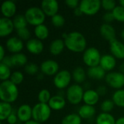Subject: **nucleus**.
<instances>
[{"instance_id":"1","label":"nucleus","mask_w":124,"mask_h":124,"mask_svg":"<svg viewBox=\"0 0 124 124\" xmlns=\"http://www.w3.org/2000/svg\"><path fill=\"white\" fill-rule=\"evenodd\" d=\"M65 45L70 51L74 52H81L85 50L86 41L84 35L79 32L73 31L68 34L63 33Z\"/></svg>"},{"instance_id":"2","label":"nucleus","mask_w":124,"mask_h":124,"mask_svg":"<svg viewBox=\"0 0 124 124\" xmlns=\"http://www.w3.org/2000/svg\"><path fill=\"white\" fill-rule=\"evenodd\" d=\"M18 97V89L15 84L10 80H7L0 84V98L1 102L11 103L15 102Z\"/></svg>"},{"instance_id":"3","label":"nucleus","mask_w":124,"mask_h":124,"mask_svg":"<svg viewBox=\"0 0 124 124\" xmlns=\"http://www.w3.org/2000/svg\"><path fill=\"white\" fill-rule=\"evenodd\" d=\"M51 115V108L47 104L38 103L32 109V118L40 124L46 121Z\"/></svg>"},{"instance_id":"4","label":"nucleus","mask_w":124,"mask_h":124,"mask_svg":"<svg viewBox=\"0 0 124 124\" xmlns=\"http://www.w3.org/2000/svg\"><path fill=\"white\" fill-rule=\"evenodd\" d=\"M25 17L28 23L36 26L42 25L45 20V14L43 10L36 7L28 8L25 13Z\"/></svg>"},{"instance_id":"5","label":"nucleus","mask_w":124,"mask_h":124,"mask_svg":"<svg viewBox=\"0 0 124 124\" xmlns=\"http://www.w3.org/2000/svg\"><path fill=\"white\" fill-rule=\"evenodd\" d=\"M101 57L99 50L94 47H90L86 49L83 55L84 63L89 68L100 65Z\"/></svg>"},{"instance_id":"6","label":"nucleus","mask_w":124,"mask_h":124,"mask_svg":"<svg viewBox=\"0 0 124 124\" xmlns=\"http://www.w3.org/2000/svg\"><path fill=\"white\" fill-rule=\"evenodd\" d=\"M83 88L78 84H73L68 87L66 93L67 99L70 103L73 105H77L81 102L84 97Z\"/></svg>"},{"instance_id":"7","label":"nucleus","mask_w":124,"mask_h":124,"mask_svg":"<svg viewBox=\"0 0 124 124\" xmlns=\"http://www.w3.org/2000/svg\"><path fill=\"white\" fill-rule=\"evenodd\" d=\"M102 7L100 0H82L79 4V7L83 14L87 15H95Z\"/></svg>"},{"instance_id":"8","label":"nucleus","mask_w":124,"mask_h":124,"mask_svg":"<svg viewBox=\"0 0 124 124\" xmlns=\"http://www.w3.org/2000/svg\"><path fill=\"white\" fill-rule=\"evenodd\" d=\"M105 81L110 87L120 89L124 86V74L121 72H110L105 76Z\"/></svg>"},{"instance_id":"9","label":"nucleus","mask_w":124,"mask_h":124,"mask_svg":"<svg viewBox=\"0 0 124 124\" xmlns=\"http://www.w3.org/2000/svg\"><path fill=\"white\" fill-rule=\"evenodd\" d=\"M70 73L67 70H62L55 75L54 78V84L57 89H65L70 84Z\"/></svg>"},{"instance_id":"10","label":"nucleus","mask_w":124,"mask_h":124,"mask_svg":"<svg viewBox=\"0 0 124 124\" xmlns=\"http://www.w3.org/2000/svg\"><path fill=\"white\" fill-rule=\"evenodd\" d=\"M41 7L44 14L51 17L57 14L59 9V4L56 0H44Z\"/></svg>"},{"instance_id":"11","label":"nucleus","mask_w":124,"mask_h":124,"mask_svg":"<svg viewBox=\"0 0 124 124\" xmlns=\"http://www.w3.org/2000/svg\"><path fill=\"white\" fill-rule=\"evenodd\" d=\"M59 70L58 63L52 60H48L43 62L41 65V72L47 76H53L57 74Z\"/></svg>"},{"instance_id":"12","label":"nucleus","mask_w":124,"mask_h":124,"mask_svg":"<svg viewBox=\"0 0 124 124\" xmlns=\"http://www.w3.org/2000/svg\"><path fill=\"white\" fill-rule=\"evenodd\" d=\"M13 21L7 17H1L0 19V36L5 37L9 36L14 30Z\"/></svg>"},{"instance_id":"13","label":"nucleus","mask_w":124,"mask_h":124,"mask_svg":"<svg viewBox=\"0 0 124 124\" xmlns=\"http://www.w3.org/2000/svg\"><path fill=\"white\" fill-rule=\"evenodd\" d=\"M6 46L7 49L12 53L17 54L20 52L23 48V41L17 37H11L9 38L7 42Z\"/></svg>"},{"instance_id":"14","label":"nucleus","mask_w":124,"mask_h":124,"mask_svg":"<svg viewBox=\"0 0 124 124\" xmlns=\"http://www.w3.org/2000/svg\"><path fill=\"white\" fill-rule=\"evenodd\" d=\"M26 48L29 52L33 54H39L41 53L44 49V44L42 41L38 39H29L26 43Z\"/></svg>"},{"instance_id":"15","label":"nucleus","mask_w":124,"mask_h":124,"mask_svg":"<svg viewBox=\"0 0 124 124\" xmlns=\"http://www.w3.org/2000/svg\"><path fill=\"white\" fill-rule=\"evenodd\" d=\"M32 109L28 105H22L17 110V115L18 119L22 122H28L32 118Z\"/></svg>"},{"instance_id":"16","label":"nucleus","mask_w":124,"mask_h":124,"mask_svg":"<svg viewBox=\"0 0 124 124\" xmlns=\"http://www.w3.org/2000/svg\"><path fill=\"white\" fill-rule=\"evenodd\" d=\"M100 33L102 36L110 42L116 40V30L108 23H104L100 27Z\"/></svg>"},{"instance_id":"17","label":"nucleus","mask_w":124,"mask_h":124,"mask_svg":"<svg viewBox=\"0 0 124 124\" xmlns=\"http://www.w3.org/2000/svg\"><path fill=\"white\" fill-rule=\"evenodd\" d=\"M110 51L113 56L118 59L124 58V44L117 39L110 42Z\"/></svg>"},{"instance_id":"18","label":"nucleus","mask_w":124,"mask_h":124,"mask_svg":"<svg viewBox=\"0 0 124 124\" xmlns=\"http://www.w3.org/2000/svg\"><path fill=\"white\" fill-rule=\"evenodd\" d=\"M116 65V60L114 56L110 54H105L102 56L100 65L105 70L110 71L113 70Z\"/></svg>"},{"instance_id":"19","label":"nucleus","mask_w":124,"mask_h":124,"mask_svg":"<svg viewBox=\"0 0 124 124\" xmlns=\"http://www.w3.org/2000/svg\"><path fill=\"white\" fill-rule=\"evenodd\" d=\"M1 10L4 17L9 18L15 15L16 12V5L12 1H6L2 3Z\"/></svg>"},{"instance_id":"20","label":"nucleus","mask_w":124,"mask_h":124,"mask_svg":"<svg viewBox=\"0 0 124 124\" xmlns=\"http://www.w3.org/2000/svg\"><path fill=\"white\" fill-rule=\"evenodd\" d=\"M99 97H100V95L98 94L97 91H94L92 89H89L84 92L83 100L84 101L86 105L94 106V105H96L98 102Z\"/></svg>"},{"instance_id":"21","label":"nucleus","mask_w":124,"mask_h":124,"mask_svg":"<svg viewBox=\"0 0 124 124\" xmlns=\"http://www.w3.org/2000/svg\"><path fill=\"white\" fill-rule=\"evenodd\" d=\"M48 105L51 109L59 110L62 109L65 106V100L60 95H56L51 97Z\"/></svg>"},{"instance_id":"22","label":"nucleus","mask_w":124,"mask_h":124,"mask_svg":"<svg viewBox=\"0 0 124 124\" xmlns=\"http://www.w3.org/2000/svg\"><path fill=\"white\" fill-rule=\"evenodd\" d=\"M65 46L64 41L60 39H57L51 43L49 46V51L52 54L58 55L63 51Z\"/></svg>"},{"instance_id":"23","label":"nucleus","mask_w":124,"mask_h":124,"mask_svg":"<svg viewBox=\"0 0 124 124\" xmlns=\"http://www.w3.org/2000/svg\"><path fill=\"white\" fill-rule=\"evenodd\" d=\"M87 74L89 78L94 79H102L105 76V70L100 66L89 68L87 70Z\"/></svg>"},{"instance_id":"24","label":"nucleus","mask_w":124,"mask_h":124,"mask_svg":"<svg viewBox=\"0 0 124 124\" xmlns=\"http://www.w3.org/2000/svg\"><path fill=\"white\" fill-rule=\"evenodd\" d=\"M96 113V110L94 108V106L84 105L81 107L78 111V115L81 118L87 119L92 118Z\"/></svg>"},{"instance_id":"25","label":"nucleus","mask_w":124,"mask_h":124,"mask_svg":"<svg viewBox=\"0 0 124 124\" xmlns=\"http://www.w3.org/2000/svg\"><path fill=\"white\" fill-rule=\"evenodd\" d=\"M12 108L10 103L1 102H0V120L4 121L7 119L8 117L12 114Z\"/></svg>"},{"instance_id":"26","label":"nucleus","mask_w":124,"mask_h":124,"mask_svg":"<svg viewBox=\"0 0 124 124\" xmlns=\"http://www.w3.org/2000/svg\"><path fill=\"white\" fill-rule=\"evenodd\" d=\"M116 121L114 118V117L107 113H100L96 120L97 124H116Z\"/></svg>"},{"instance_id":"27","label":"nucleus","mask_w":124,"mask_h":124,"mask_svg":"<svg viewBox=\"0 0 124 124\" xmlns=\"http://www.w3.org/2000/svg\"><path fill=\"white\" fill-rule=\"evenodd\" d=\"M34 33H35L36 36L39 40H44V39H46L49 36L48 28L44 24L36 26L35 30H34Z\"/></svg>"},{"instance_id":"28","label":"nucleus","mask_w":124,"mask_h":124,"mask_svg":"<svg viewBox=\"0 0 124 124\" xmlns=\"http://www.w3.org/2000/svg\"><path fill=\"white\" fill-rule=\"evenodd\" d=\"M13 66L16 67H22L23 65H26L27 63V57L23 53H17L12 56Z\"/></svg>"},{"instance_id":"29","label":"nucleus","mask_w":124,"mask_h":124,"mask_svg":"<svg viewBox=\"0 0 124 124\" xmlns=\"http://www.w3.org/2000/svg\"><path fill=\"white\" fill-rule=\"evenodd\" d=\"M86 72L82 67H77L73 72V78L77 83H83L86 80Z\"/></svg>"},{"instance_id":"30","label":"nucleus","mask_w":124,"mask_h":124,"mask_svg":"<svg viewBox=\"0 0 124 124\" xmlns=\"http://www.w3.org/2000/svg\"><path fill=\"white\" fill-rule=\"evenodd\" d=\"M13 24L15 28L17 31L24 28H26L28 22L25 17V15H17L15 17L13 20Z\"/></svg>"},{"instance_id":"31","label":"nucleus","mask_w":124,"mask_h":124,"mask_svg":"<svg viewBox=\"0 0 124 124\" xmlns=\"http://www.w3.org/2000/svg\"><path fill=\"white\" fill-rule=\"evenodd\" d=\"M113 101L117 106L124 108V89H118L113 94Z\"/></svg>"},{"instance_id":"32","label":"nucleus","mask_w":124,"mask_h":124,"mask_svg":"<svg viewBox=\"0 0 124 124\" xmlns=\"http://www.w3.org/2000/svg\"><path fill=\"white\" fill-rule=\"evenodd\" d=\"M61 124H81V118L78 114L71 113L62 119Z\"/></svg>"},{"instance_id":"33","label":"nucleus","mask_w":124,"mask_h":124,"mask_svg":"<svg viewBox=\"0 0 124 124\" xmlns=\"http://www.w3.org/2000/svg\"><path fill=\"white\" fill-rule=\"evenodd\" d=\"M9 77H11L10 68L0 63V79L2 81H7Z\"/></svg>"},{"instance_id":"34","label":"nucleus","mask_w":124,"mask_h":124,"mask_svg":"<svg viewBox=\"0 0 124 124\" xmlns=\"http://www.w3.org/2000/svg\"><path fill=\"white\" fill-rule=\"evenodd\" d=\"M112 12L116 20L121 22H124V7L121 6H116Z\"/></svg>"},{"instance_id":"35","label":"nucleus","mask_w":124,"mask_h":124,"mask_svg":"<svg viewBox=\"0 0 124 124\" xmlns=\"http://www.w3.org/2000/svg\"><path fill=\"white\" fill-rule=\"evenodd\" d=\"M38 99L41 103H44V104H46L47 102L49 103L51 99L50 92L47 89H42L38 95Z\"/></svg>"},{"instance_id":"36","label":"nucleus","mask_w":124,"mask_h":124,"mask_svg":"<svg viewBox=\"0 0 124 124\" xmlns=\"http://www.w3.org/2000/svg\"><path fill=\"white\" fill-rule=\"evenodd\" d=\"M51 21L55 27H62L65 24V18L62 15L60 14H56L52 17Z\"/></svg>"},{"instance_id":"37","label":"nucleus","mask_w":124,"mask_h":124,"mask_svg":"<svg viewBox=\"0 0 124 124\" xmlns=\"http://www.w3.org/2000/svg\"><path fill=\"white\" fill-rule=\"evenodd\" d=\"M23 75L21 72L20 71H15L14 72L12 75H11V77H10V81L14 84H15L16 86L21 84L22 81H23Z\"/></svg>"},{"instance_id":"38","label":"nucleus","mask_w":124,"mask_h":124,"mask_svg":"<svg viewBox=\"0 0 124 124\" xmlns=\"http://www.w3.org/2000/svg\"><path fill=\"white\" fill-rule=\"evenodd\" d=\"M114 105L115 104L113 100H105L101 104V110L103 111V113H109V112H110L113 109Z\"/></svg>"},{"instance_id":"39","label":"nucleus","mask_w":124,"mask_h":124,"mask_svg":"<svg viewBox=\"0 0 124 124\" xmlns=\"http://www.w3.org/2000/svg\"><path fill=\"white\" fill-rule=\"evenodd\" d=\"M101 4L103 9L108 11L113 10L116 8V1L113 0H102L101 1Z\"/></svg>"},{"instance_id":"40","label":"nucleus","mask_w":124,"mask_h":124,"mask_svg":"<svg viewBox=\"0 0 124 124\" xmlns=\"http://www.w3.org/2000/svg\"><path fill=\"white\" fill-rule=\"evenodd\" d=\"M17 35L20 37V39L21 40H29V38L31 36V33L30 31H28V29L27 28H24L20 30L17 31Z\"/></svg>"},{"instance_id":"41","label":"nucleus","mask_w":124,"mask_h":124,"mask_svg":"<svg viewBox=\"0 0 124 124\" xmlns=\"http://www.w3.org/2000/svg\"><path fill=\"white\" fill-rule=\"evenodd\" d=\"M39 70V68L38 66L35 64V63H28L25 66V71L30 74V75H34L36 74Z\"/></svg>"},{"instance_id":"42","label":"nucleus","mask_w":124,"mask_h":124,"mask_svg":"<svg viewBox=\"0 0 124 124\" xmlns=\"http://www.w3.org/2000/svg\"><path fill=\"white\" fill-rule=\"evenodd\" d=\"M1 63L5 65L6 66L11 68L13 67V63H12V56H5L1 60Z\"/></svg>"},{"instance_id":"43","label":"nucleus","mask_w":124,"mask_h":124,"mask_svg":"<svg viewBox=\"0 0 124 124\" xmlns=\"http://www.w3.org/2000/svg\"><path fill=\"white\" fill-rule=\"evenodd\" d=\"M102 19L106 23H110L113 20H115V17H114V15L112 12H108L104 14V15L102 16Z\"/></svg>"},{"instance_id":"44","label":"nucleus","mask_w":124,"mask_h":124,"mask_svg":"<svg viewBox=\"0 0 124 124\" xmlns=\"http://www.w3.org/2000/svg\"><path fill=\"white\" fill-rule=\"evenodd\" d=\"M65 4L70 8H73V9H76L77 8L78 6V0H66L65 1Z\"/></svg>"},{"instance_id":"45","label":"nucleus","mask_w":124,"mask_h":124,"mask_svg":"<svg viewBox=\"0 0 124 124\" xmlns=\"http://www.w3.org/2000/svg\"><path fill=\"white\" fill-rule=\"evenodd\" d=\"M17 116L15 114V112L12 111V114L8 117L7 118V122L9 124H17Z\"/></svg>"},{"instance_id":"46","label":"nucleus","mask_w":124,"mask_h":124,"mask_svg":"<svg viewBox=\"0 0 124 124\" xmlns=\"http://www.w3.org/2000/svg\"><path fill=\"white\" fill-rule=\"evenodd\" d=\"M97 92L98 93L99 95H101V96H103V95H105L106 92H107V89L105 86H99L97 89Z\"/></svg>"},{"instance_id":"47","label":"nucleus","mask_w":124,"mask_h":124,"mask_svg":"<svg viewBox=\"0 0 124 124\" xmlns=\"http://www.w3.org/2000/svg\"><path fill=\"white\" fill-rule=\"evenodd\" d=\"M82 14H83V12H82V11L81 10V9H80L79 7H78L77 8H76V9H74V15H76V16H81Z\"/></svg>"},{"instance_id":"48","label":"nucleus","mask_w":124,"mask_h":124,"mask_svg":"<svg viewBox=\"0 0 124 124\" xmlns=\"http://www.w3.org/2000/svg\"><path fill=\"white\" fill-rule=\"evenodd\" d=\"M4 47L3 46H0V61L4 57Z\"/></svg>"},{"instance_id":"49","label":"nucleus","mask_w":124,"mask_h":124,"mask_svg":"<svg viewBox=\"0 0 124 124\" xmlns=\"http://www.w3.org/2000/svg\"><path fill=\"white\" fill-rule=\"evenodd\" d=\"M116 124H124V117H121L116 121Z\"/></svg>"},{"instance_id":"50","label":"nucleus","mask_w":124,"mask_h":124,"mask_svg":"<svg viewBox=\"0 0 124 124\" xmlns=\"http://www.w3.org/2000/svg\"><path fill=\"white\" fill-rule=\"evenodd\" d=\"M119 70H120V72H121V73H124V63H122V64L120 65Z\"/></svg>"},{"instance_id":"51","label":"nucleus","mask_w":124,"mask_h":124,"mask_svg":"<svg viewBox=\"0 0 124 124\" xmlns=\"http://www.w3.org/2000/svg\"><path fill=\"white\" fill-rule=\"evenodd\" d=\"M25 124H40V123H39V122H36V121H28V122L25 123Z\"/></svg>"},{"instance_id":"52","label":"nucleus","mask_w":124,"mask_h":124,"mask_svg":"<svg viewBox=\"0 0 124 124\" xmlns=\"http://www.w3.org/2000/svg\"><path fill=\"white\" fill-rule=\"evenodd\" d=\"M119 4H120V6L124 7V0H121V1H119Z\"/></svg>"},{"instance_id":"53","label":"nucleus","mask_w":124,"mask_h":124,"mask_svg":"<svg viewBox=\"0 0 124 124\" xmlns=\"http://www.w3.org/2000/svg\"><path fill=\"white\" fill-rule=\"evenodd\" d=\"M121 38L123 39L124 40V29L121 31Z\"/></svg>"},{"instance_id":"54","label":"nucleus","mask_w":124,"mask_h":124,"mask_svg":"<svg viewBox=\"0 0 124 124\" xmlns=\"http://www.w3.org/2000/svg\"></svg>"}]
</instances>
